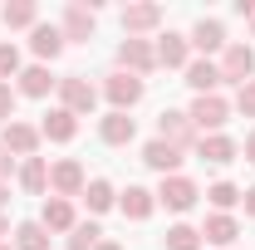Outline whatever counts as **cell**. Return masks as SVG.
I'll list each match as a JSON object with an SVG mask.
<instances>
[{
	"mask_svg": "<svg viewBox=\"0 0 255 250\" xmlns=\"http://www.w3.org/2000/svg\"><path fill=\"white\" fill-rule=\"evenodd\" d=\"M74 132H79V123H74V113H69V108L44 113V123H39V137H49V142H69Z\"/></svg>",
	"mask_w": 255,
	"mask_h": 250,
	"instance_id": "11",
	"label": "cell"
},
{
	"mask_svg": "<svg viewBox=\"0 0 255 250\" xmlns=\"http://www.w3.org/2000/svg\"><path fill=\"white\" fill-rule=\"evenodd\" d=\"M236 108L255 118V79H251V84H241V94H236Z\"/></svg>",
	"mask_w": 255,
	"mask_h": 250,
	"instance_id": "32",
	"label": "cell"
},
{
	"mask_svg": "<svg viewBox=\"0 0 255 250\" xmlns=\"http://www.w3.org/2000/svg\"><path fill=\"white\" fill-rule=\"evenodd\" d=\"M187 34H162V44H157V64H167V69H182L187 64Z\"/></svg>",
	"mask_w": 255,
	"mask_h": 250,
	"instance_id": "19",
	"label": "cell"
},
{
	"mask_svg": "<svg viewBox=\"0 0 255 250\" xmlns=\"http://www.w3.org/2000/svg\"><path fill=\"white\" fill-rule=\"evenodd\" d=\"M10 162H15V157H10L5 147H0V177H10Z\"/></svg>",
	"mask_w": 255,
	"mask_h": 250,
	"instance_id": "34",
	"label": "cell"
},
{
	"mask_svg": "<svg viewBox=\"0 0 255 250\" xmlns=\"http://www.w3.org/2000/svg\"><path fill=\"white\" fill-rule=\"evenodd\" d=\"M98 132H103V142H108V147H123V142H132V132H137V123H132L128 113H108Z\"/></svg>",
	"mask_w": 255,
	"mask_h": 250,
	"instance_id": "13",
	"label": "cell"
},
{
	"mask_svg": "<svg viewBox=\"0 0 255 250\" xmlns=\"http://www.w3.org/2000/svg\"><path fill=\"white\" fill-rule=\"evenodd\" d=\"M0 250H10V246H0Z\"/></svg>",
	"mask_w": 255,
	"mask_h": 250,
	"instance_id": "40",
	"label": "cell"
},
{
	"mask_svg": "<svg viewBox=\"0 0 255 250\" xmlns=\"http://www.w3.org/2000/svg\"><path fill=\"white\" fill-rule=\"evenodd\" d=\"M94 34V10L89 5H69L64 10V39H89Z\"/></svg>",
	"mask_w": 255,
	"mask_h": 250,
	"instance_id": "15",
	"label": "cell"
},
{
	"mask_svg": "<svg viewBox=\"0 0 255 250\" xmlns=\"http://www.w3.org/2000/svg\"><path fill=\"white\" fill-rule=\"evenodd\" d=\"M206 196H211V206H221V211H226V206H236V201H241V191L231 187V182H216V187L206 191Z\"/></svg>",
	"mask_w": 255,
	"mask_h": 250,
	"instance_id": "30",
	"label": "cell"
},
{
	"mask_svg": "<svg viewBox=\"0 0 255 250\" xmlns=\"http://www.w3.org/2000/svg\"><path fill=\"white\" fill-rule=\"evenodd\" d=\"M167 250H201V231H191V226H172V231H167Z\"/></svg>",
	"mask_w": 255,
	"mask_h": 250,
	"instance_id": "27",
	"label": "cell"
},
{
	"mask_svg": "<svg viewBox=\"0 0 255 250\" xmlns=\"http://www.w3.org/2000/svg\"><path fill=\"white\" fill-rule=\"evenodd\" d=\"M226 118H231V103H226L221 94H201L191 103V127H211V132H216Z\"/></svg>",
	"mask_w": 255,
	"mask_h": 250,
	"instance_id": "3",
	"label": "cell"
},
{
	"mask_svg": "<svg viewBox=\"0 0 255 250\" xmlns=\"http://www.w3.org/2000/svg\"><path fill=\"white\" fill-rule=\"evenodd\" d=\"M39 226L44 231H74V206L54 196V201H44V211H39Z\"/></svg>",
	"mask_w": 255,
	"mask_h": 250,
	"instance_id": "14",
	"label": "cell"
},
{
	"mask_svg": "<svg viewBox=\"0 0 255 250\" xmlns=\"http://www.w3.org/2000/svg\"><path fill=\"white\" fill-rule=\"evenodd\" d=\"M201 241H211V246H231V241H236V221H231V216H211V221H206V231H201Z\"/></svg>",
	"mask_w": 255,
	"mask_h": 250,
	"instance_id": "25",
	"label": "cell"
},
{
	"mask_svg": "<svg viewBox=\"0 0 255 250\" xmlns=\"http://www.w3.org/2000/svg\"><path fill=\"white\" fill-rule=\"evenodd\" d=\"M157 132H162V142H172L177 152H182V147H191V113L167 108V113L157 118Z\"/></svg>",
	"mask_w": 255,
	"mask_h": 250,
	"instance_id": "6",
	"label": "cell"
},
{
	"mask_svg": "<svg viewBox=\"0 0 255 250\" xmlns=\"http://www.w3.org/2000/svg\"><path fill=\"white\" fill-rule=\"evenodd\" d=\"M30 49L39 54V59H54L64 49V30H54V25H34V39H30Z\"/></svg>",
	"mask_w": 255,
	"mask_h": 250,
	"instance_id": "20",
	"label": "cell"
},
{
	"mask_svg": "<svg viewBox=\"0 0 255 250\" xmlns=\"http://www.w3.org/2000/svg\"><path fill=\"white\" fill-rule=\"evenodd\" d=\"M15 246L20 250H49V231L39 221H25V226H15Z\"/></svg>",
	"mask_w": 255,
	"mask_h": 250,
	"instance_id": "24",
	"label": "cell"
},
{
	"mask_svg": "<svg viewBox=\"0 0 255 250\" xmlns=\"http://www.w3.org/2000/svg\"><path fill=\"white\" fill-rule=\"evenodd\" d=\"M118 59H123V69H132V74L142 79V74H147V69L157 64V54L147 49V39H123V49H118Z\"/></svg>",
	"mask_w": 255,
	"mask_h": 250,
	"instance_id": "10",
	"label": "cell"
},
{
	"mask_svg": "<svg viewBox=\"0 0 255 250\" xmlns=\"http://www.w3.org/2000/svg\"><path fill=\"white\" fill-rule=\"evenodd\" d=\"M221 84H251V74H255V49L251 44H226V54H221Z\"/></svg>",
	"mask_w": 255,
	"mask_h": 250,
	"instance_id": "1",
	"label": "cell"
},
{
	"mask_svg": "<svg viewBox=\"0 0 255 250\" xmlns=\"http://www.w3.org/2000/svg\"><path fill=\"white\" fill-rule=\"evenodd\" d=\"M0 123H15V94H10V84H0Z\"/></svg>",
	"mask_w": 255,
	"mask_h": 250,
	"instance_id": "33",
	"label": "cell"
},
{
	"mask_svg": "<svg viewBox=\"0 0 255 250\" xmlns=\"http://www.w3.org/2000/svg\"><path fill=\"white\" fill-rule=\"evenodd\" d=\"M5 201H10V187H5V182H0V206H5Z\"/></svg>",
	"mask_w": 255,
	"mask_h": 250,
	"instance_id": "38",
	"label": "cell"
},
{
	"mask_svg": "<svg viewBox=\"0 0 255 250\" xmlns=\"http://www.w3.org/2000/svg\"><path fill=\"white\" fill-rule=\"evenodd\" d=\"M142 162H147L152 172H162V177H172V172L182 167V152H177L172 142H162V137H152V142L142 147Z\"/></svg>",
	"mask_w": 255,
	"mask_h": 250,
	"instance_id": "9",
	"label": "cell"
},
{
	"mask_svg": "<svg viewBox=\"0 0 255 250\" xmlns=\"http://www.w3.org/2000/svg\"><path fill=\"white\" fill-rule=\"evenodd\" d=\"M162 206H172V211H191L196 206V182H187V177H162V191H157Z\"/></svg>",
	"mask_w": 255,
	"mask_h": 250,
	"instance_id": "5",
	"label": "cell"
},
{
	"mask_svg": "<svg viewBox=\"0 0 255 250\" xmlns=\"http://www.w3.org/2000/svg\"><path fill=\"white\" fill-rule=\"evenodd\" d=\"M34 15H39V10H34L30 0H15V5H5V10H0V20H5L10 30H20V25H34Z\"/></svg>",
	"mask_w": 255,
	"mask_h": 250,
	"instance_id": "26",
	"label": "cell"
},
{
	"mask_svg": "<svg viewBox=\"0 0 255 250\" xmlns=\"http://www.w3.org/2000/svg\"><path fill=\"white\" fill-rule=\"evenodd\" d=\"M246 216H255V187L246 191Z\"/></svg>",
	"mask_w": 255,
	"mask_h": 250,
	"instance_id": "35",
	"label": "cell"
},
{
	"mask_svg": "<svg viewBox=\"0 0 255 250\" xmlns=\"http://www.w3.org/2000/svg\"><path fill=\"white\" fill-rule=\"evenodd\" d=\"M246 162H255V132L246 137Z\"/></svg>",
	"mask_w": 255,
	"mask_h": 250,
	"instance_id": "36",
	"label": "cell"
},
{
	"mask_svg": "<svg viewBox=\"0 0 255 250\" xmlns=\"http://www.w3.org/2000/svg\"><path fill=\"white\" fill-rule=\"evenodd\" d=\"M196 152L206 157V162H216V167H221V162H231V157H236V142H231V137H221V132H211V137H201V142H196Z\"/></svg>",
	"mask_w": 255,
	"mask_h": 250,
	"instance_id": "23",
	"label": "cell"
},
{
	"mask_svg": "<svg viewBox=\"0 0 255 250\" xmlns=\"http://www.w3.org/2000/svg\"><path fill=\"white\" fill-rule=\"evenodd\" d=\"M123 216L128 221H147L152 216V191L147 187H128L123 191Z\"/></svg>",
	"mask_w": 255,
	"mask_h": 250,
	"instance_id": "21",
	"label": "cell"
},
{
	"mask_svg": "<svg viewBox=\"0 0 255 250\" xmlns=\"http://www.w3.org/2000/svg\"><path fill=\"white\" fill-rule=\"evenodd\" d=\"M20 187L34 191V196L49 187V167H44V157H25V167H20Z\"/></svg>",
	"mask_w": 255,
	"mask_h": 250,
	"instance_id": "22",
	"label": "cell"
},
{
	"mask_svg": "<svg viewBox=\"0 0 255 250\" xmlns=\"http://www.w3.org/2000/svg\"><path fill=\"white\" fill-rule=\"evenodd\" d=\"M187 84L196 89V98L201 94H216V84H221V69L211 59H196V64H187Z\"/></svg>",
	"mask_w": 255,
	"mask_h": 250,
	"instance_id": "12",
	"label": "cell"
},
{
	"mask_svg": "<svg viewBox=\"0 0 255 250\" xmlns=\"http://www.w3.org/2000/svg\"><path fill=\"white\" fill-rule=\"evenodd\" d=\"M54 84H59V79H49V69H44V64H30V69L20 74V94H30V98H44Z\"/></svg>",
	"mask_w": 255,
	"mask_h": 250,
	"instance_id": "18",
	"label": "cell"
},
{
	"mask_svg": "<svg viewBox=\"0 0 255 250\" xmlns=\"http://www.w3.org/2000/svg\"><path fill=\"white\" fill-rule=\"evenodd\" d=\"M59 94H64V108L79 118V113H94L98 108V89L89 84V79H79V74H69V79H59Z\"/></svg>",
	"mask_w": 255,
	"mask_h": 250,
	"instance_id": "2",
	"label": "cell"
},
{
	"mask_svg": "<svg viewBox=\"0 0 255 250\" xmlns=\"http://www.w3.org/2000/svg\"><path fill=\"white\" fill-rule=\"evenodd\" d=\"M0 236H10V221H5V216H0Z\"/></svg>",
	"mask_w": 255,
	"mask_h": 250,
	"instance_id": "39",
	"label": "cell"
},
{
	"mask_svg": "<svg viewBox=\"0 0 255 250\" xmlns=\"http://www.w3.org/2000/svg\"><path fill=\"white\" fill-rule=\"evenodd\" d=\"M98 250H123V246H118V241H98Z\"/></svg>",
	"mask_w": 255,
	"mask_h": 250,
	"instance_id": "37",
	"label": "cell"
},
{
	"mask_svg": "<svg viewBox=\"0 0 255 250\" xmlns=\"http://www.w3.org/2000/svg\"><path fill=\"white\" fill-rule=\"evenodd\" d=\"M49 187L59 191L64 201H69V196H84V167H79L74 157H69V162H59V167L49 172Z\"/></svg>",
	"mask_w": 255,
	"mask_h": 250,
	"instance_id": "7",
	"label": "cell"
},
{
	"mask_svg": "<svg viewBox=\"0 0 255 250\" xmlns=\"http://www.w3.org/2000/svg\"><path fill=\"white\" fill-rule=\"evenodd\" d=\"M84 201H89V211H108L113 206V187L108 182H89L84 187Z\"/></svg>",
	"mask_w": 255,
	"mask_h": 250,
	"instance_id": "29",
	"label": "cell"
},
{
	"mask_svg": "<svg viewBox=\"0 0 255 250\" xmlns=\"http://www.w3.org/2000/svg\"><path fill=\"white\" fill-rule=\"evenodd\" d=\"M103 94L113 98V113H128V108L142 98V79H137V74H113V79L103 84Z\"/></svg>",
	"mask_w": 255,
	"mask_h": 250,
	"instance_id": "4",
	"label": "cell"
},
{
	"mask_svg": "<svg viewBox=\"0 0 255 250\" xmlns=\"http://www.w3.org/2000/svg\"><path fill=\"white\" fill-rule=\"evenodd\" d=\"M0 147H5V152H20V157H34V147H39V127H30V123H5Z\"/></svg>",
	"mask_w": 255,
	"mask_h": 250,
	"instance_id": "8",
	"label": "cell"
},
{
	"mask_svg": "<svg viewBox=\"0 0 255 250\" xmlns=\"http://www.w3.org/2000/svg\"><path fill=\"white\" fill-rule=\"evenodd\" d=\"M157 20H162V5H128V10H123V30H128V34L152 30Z\"/></svg>",
	"mask_w": 255,
	"mask_h": 250,
	"instance_id": "17",
	"label": "cell"
},
{
	"mask_svg": "<svg viewBox=\"0 0 255 250\" xmlns=\"http://www.w3.org/2000/svg\"><path fill=\"white\" fill-rule=\"evenodd\" d=\"M191 44H196L201 54H211V49H226V30H221V20H196V30H191Z\"/></svg>",
	"mask_w": 255,
	"mask_h": 250,
	"instance_id": "16",
	"label": "cell"
},
{
	"mask_svg": "<svg viewBox=\"0 0 255 250\" xmlns=\"http://www.w3.org/2000/svg\"><path fill=\"white\" fill-rule=\"evenodd\" d=\"M10 74H20V49H15V44H0V84H5Z\"/></svg>",
	"mask_w": 255,
	"mask_h": 250,
	"instance_id": "31",
	"label": "cell"
},
{
	"mask_svg": "<svg viewBox=\"0 0 255 250\" xmlns=\"http://www.w3.org/2000/svg\"><path fill=\"white\" fill-rule=\"evenodd\" d=\"M98 231L94 221H84V226H74V236H69V250H98Z\"/></svg>",
	"mask_w": 255,
	"mask_h": 250,
	"instance_id": "28",
	"label": "cell"
}]
</instances>
